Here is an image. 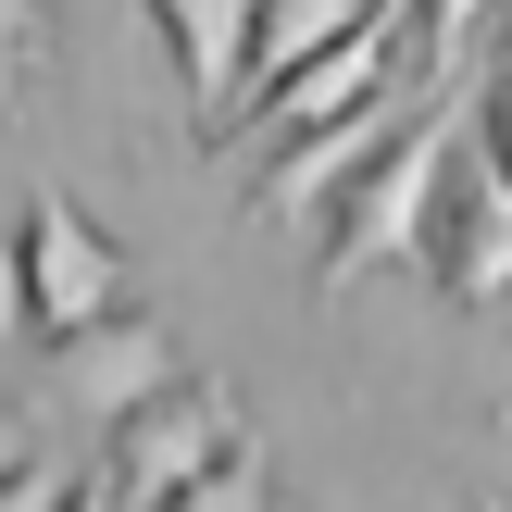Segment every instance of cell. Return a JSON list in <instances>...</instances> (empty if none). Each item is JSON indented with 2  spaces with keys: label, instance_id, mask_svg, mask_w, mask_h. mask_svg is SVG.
Here are the masks:
<instances>
[{
  "label": "cell",
  "instance_id": "cell-12",
  "mask_svg": "<svg viewBox=\"0 0 512 512\" xmlns=\"http://www.w3.org/2000/svg\"><path fill=\"white\" fill-rule=\"evenodd\" d=\"M13 450H38V413H25V400H13V375H0V463H13Z\"/></svg>",
  "mask_w": 512,
  "mask_h": 512
},
{
  "label": "cell",
  "instance_id": "cell-9",
  "mask_svg": "<svg viewBox=\"0 0 512 512\" xmlns=\"http://www.w3.org/2000/svg\"><path fill=\"white\" fill-rule=\"evenodd\" d=\"M463 125H475V150H488V175L512 188V63H500V50L475 63V100H463Z\"/></svg>",
  "mask_w": 512,
  "mask_h": 512
},
{
  "label": "cell",
  "instance_id": "cell-2",
  "mask_svg": "<svg viewBox=\"0 0 512 512\" xmlns=\"http://www.w3.org/2000/svg\"><path fill=\"white\" fill-rule=\"evenodd\" d=\"M450 113H463V100H450V75H438V88H413L388 125H363L350 150H325V163L288 188L300 275H313V288H350L363 250H400V238H413V188H425V150L450 138Z\"/></svg>",
  "mask_w": 512,
  "mask_h": 512
},
{
  "label": "cell",
  "instance_id": "cell-14",
  "mask_svg": "<svg viewBox=\"0 0 512 512\" xmlns=\"http://www.w3.org/2000/svg\"><path fill=\"white\" fill-rule=\"evenodd\" d=\"M475 512H512V500H475Z\"/></svg>",
  "mask_w": 512,
  "mask_h": 512
},
{
  "label": "cell",
  "instance_id": "cell-13",
  "mask_svg": "<svg viewBox=\"0 0 512 512\" xmlns=\"http://www.w3.org/2000/svg\"><path fill=\"white\" fill-rule=\"evenodd\" d=\"M488 50H500V63H512V0H500V25H488Z\"/></svg>",
  "mask_w": 512,
  "mask_h": 512
},
{
  "label": "cell",
  "instance_id": "cell-8",
  "mask_svg": "<svg viewBox=\"0 0 512 512\" xmlns=\"http://www.w3.org/2000/svg\"><path fill=\"white\" fill-rule=\"evenodd\" d=\"M400 25H413V38L438 50V75H450V63H463V50H488L500 0H400Z\"/></svg>",
  "mask_w": 512,
  "mask_h": 512
},
{
  "label": "cell",
  "instance_id": "cell-1",
  "mask_svg": "<svg viewBox=\"0 0 512 512\" xmlns=\"http://www.w3.org/2000/svg\"><path fill=\"white\" fill-rule=\"evenodd\" d=\"M413 88H438V50H425L400 13H388V25H363V38H338L313 75H288V88H275L263 113L238 125V163H250V175H238V200H250V213H288L300 175H313L325 150H350L363 125H388Z\"/></svg>",
  "mask_w": 512,
  "mask_h": 512
},
{
  "label": "cell",
  "instance_id": "cell-3",
  "mask_svg": "<svg viewBox=\"0 0 512 512\" xmlns=\"http://www.w3.org/2000/svg\"><path fill=\"white\" fill-rule=\"evenodd\" d=\"M400 263H413L425 300H450V313H500V300H512V188L488 175V150H475L463 113H450V138L425 150Z\"/></svg>",
  "mask_w": 512,
  "mask_h": 512
},
{
  "label": "cell",
  "instance_id": "cell-6",
  "mask_svg": "<svg viewBox=\"0 0 512 512\" xmlns=\"http://www.w3.org/2000/svg\"><path fill=\"white\" fill-rule=\"evenodd\" d=\"M38 363H50V388L75 400V425H88V438H100V425H113V413H138V400L163 388L175 363H188V338H175V313H150V300H138V313L88 325V338L38 350Z\"/></svg>",
  "mask_w": 512,
  "mask_h": 512
},
{
  "label": "cell",
  "instance_id": "cell-11",
  "mask_svg": "<svg viewBox=\"0 0 512 512\" xmlns=\"http://www.w3.org/2000/svg\"><path fill=\"white\" fill-rule=\"evenodd\" d=\"M0 350H38V313H25V250L0 238Z\"/></svg>",
  "mask_w": 512,
  "mask_h": 512
},
{
  "label": "cell",
  "instance_id": "cell-5",
  "mask_svg": "<svg viewBox=\"0 0 512 512\" xmlns=\"http://www.w3.org/2000/svg\"><path fill=\"white\" fill-rule=\"evenodd\" d=\"M13 250H25V313H38V350H63V338H88V325L138 313V275H125L113 225H100L88 200H63V188L25 200Z\"/></svg>",
  "mask_w": 512,
  "mask_h": 512
},
{
  "label": "cell",
  "instance_id": "cell-10",
  "mask_svg": "<svg viewBox=\"0 0 512 512\" xmlns=\"http://www.w3.org/2000/svg\"><path fill=\"white\" fill-rule=\"evenodd\" d=\"M63 500V463H50V450H13V463H0V512H50Z\"/></svg>",
  "mask_w": 512,
  "mask_h": 512
},
{
  "label": "cell",
  "instance_id": "cell-7",
  "mask_svg": "<svg viewBox=\"0 0 512 512\" xmlns=\"http://www.w3.org/2000/svg\"><path fill=\"white\" fill-rule=\"evenodd\" d=\"M63 75V0H0V113H38Z\"/></svg>",
  "mask_w": 512,
  "mask_h": 512
},
{
  "label": "cell",
  "instance_id": "cell-4",
  "mask_svg": "<svg viewBox=\"0 0 512 512\" xmlns=\"http://www.w3.org/2000/svg\"><path fill=\"white\" fill-rule=\"evenodd\" d=\"M238 425H250V413L225 400V375L175 363L138 413H113V425L88 438V463H100V488H113V512H175L200 475H213V450L238 438Z\"/></svg>",
  "mask_w": 512,
  "mask_h": 512
}]
</instances>
